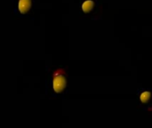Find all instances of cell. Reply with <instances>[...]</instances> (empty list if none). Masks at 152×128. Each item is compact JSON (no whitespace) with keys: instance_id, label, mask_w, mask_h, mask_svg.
<instances>
[{"instance_id":"6da1fadb","label":"cell","mask_w":152,"mask_h":128,"mask_svg":"<svg viewBox=\"0 0 152 128\" xmlns=\"http://www.w3.org/2000/svg\"><path fill=\"white\" fill-rule=\"evenodd\" d=\"M67 85L66 74L63 69H58L53 73V88L57 94L61 93Z\"/></svg>"},{"instance_id":"277c9868","label":"cell","mask_w":152,"mask_h":128,"mask_svg":"<svg viewBox=\"0 0 152 128\" xmlns=\"http://www.w3.org/2000/svg\"><path fill=\"white\" fill-rule=\"evenodd\" d=\"M151 93L149 91H145V92L142 93L140 95V101L142 103H147L151 100Z\"/></svg>"},{"instance_id":"7a4b0ae2","label":"cell","mask_w":152,"mask_h":128,"mask_svg":"<svg viewBox=\"0 0 152 128\" xmlns=\"http://www.w3.org/2000/svg\"><path fill=\"white\" fill-rule=\"evenodd\" d=\"M31 0H19L18 3V8L20 13L24 14L27 12H28L31 8Z\"/></svg>"},{"instance_id":"3957f363","label":"cell","mask_w":152,"mask_h":128,"mask_svg":"<svg viewBox=\"0 0 152 128\" xmlns=\"http://www.w3.org/2000/svg\"><path fill=\"white\" fill-rule=\"evenodd\" d=\"M94 6V2L93 0H86L82 4V10L85 12H89L93 10Z\"/></svg>"}]
</instances>
